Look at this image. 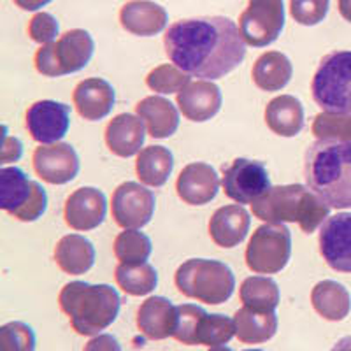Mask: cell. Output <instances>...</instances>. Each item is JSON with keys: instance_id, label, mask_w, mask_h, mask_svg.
<instances>
[{"instance_id": "obj_1", "label": "cell", "mask_w": 351, "mask_h": 351, "mask_svg": "<svg viewBox=\"0 0 351 351\" xmlns=\"http://www.w3.org/2000/svg\"><path fill=\"white\" fill-rule=\"evenodd\" d=\"M169 60L193 77L215 81L230 74L246 56L237 25L225 16L176 21L164 36Z\"/></svg>"}, {"instance_id": "obj_2", "label": "cell", "mask_w": 351, "mask_h": 351, "mask_svg": "<svg viewBox=\"0 0 351 351\" xmlns=\"http://www.w3.org/2000/svg\"><path fill=\"white\" fill-rule=\"evenodd\" d=\"M307 188L330 209H351V141L318 139L306 152Z\"/></svg>"}, {"instance_id": "obj_3", "label": "cell", "mask_w": 351, "mask_h": 351, "mask_svg": "<svg viewBox=\"0 0 351 351\" xmlns=\"http://www.w3.org/2000/svg\"><path fill=\"white\" fill-rule=\"evenodd\" d=\"M60 309L80 335H99L118 318L121 299L109 285L72 281L58 295Z\"/></svg>"}, {"instance_id": "obj_4", "label": "cell", "mask_w": 351, "mask_h": 351, "mask_svg": "<svg viewBox=\"0 0 351 351\" xmlns=\"http://www.w3.org/2000/svg\"><path fill=\"white\" fill-rule=\"evenodd\" d=\"M253 215L265 223H299L304 234H313L328 218L330 208L304 184L271 186L252 204Z\"/></svg>"}, {"instance_id": "obj_5", "label": "cell", "mask_w": 351, "mask_h": 351, "mask_svg": "<svg viewBox=\"0 0 351 351\" xmlns=\"http://www.w3.org/2000/svg\"><path fill=\"white\" fill-rule=\"evenodd\" d=\"M174 281L184 297L211 306L227 302L236 288V278L227 263L209 258H190L181 263Z\"/></svg>"}, {"instance_id": "obj_6", "label": "cell", "mask_w": 351, "mask_h": 351, "mask_svg": "<svg viewBox=\"0 0 351 351\" xmlns=\"http://www.w3.org/2000/svg\"><path fill=\"white\" fill-rule=\"evenodd\" d=\"M313 99L328 114H351V51H332L319 62L311 83Z\"/></svg>"}, {"instance_id": "obj_7", "label": "cell", "mask_w": 351, "mask_h": 351, "mask_svg": "<svg viewBox=\"0 0 351 351\" xmlns=\"http://www.w3.org/2000/svg\"><path fill=\"white\" fill-rule=\"evenodd\" d=\"M95 43L90 32L83 28L69 30L56 43L44 44L37 49L34 64L39 74L46 77H60L80 72L90 64Z\"/></svg>"}, {"instance_id": "obj_8", "label": "cell", "mask_w": 351, "mask_h": 351, "mask_svg": "<svg viewBox=\"0 0 351 351\" xmlns=\"http://www.w3.org/2000/svg\"><path fill=\"white\" fill-rule=\"evenodd\" d=\"M0 208L20 221H36L48 209L46 190L28 180L21 169L2 167L0 171Z\"/></svg>"}, {"instance_id": "obj_9", "label": "cell", "mask_w": 351, "mask_h": 351, "mask_svg": "<svg viewBox=\"0 0 351 351\" xmlns=\"http://www.w3.org/2000/svg\"><path fill=\"white\" fill-rule=\"evenodd\" d=\"M236 335L234 319L225 315H208L195 304L178 306V322H176L174 337L188 346H221Z\"/></svg>"}, {"instance_id": "obj_10", "label": "cell", "mask_w": 351, "mask_h": 351, "mask_svg": "<svg viewBox=\"0 0 351 351\" xmlns=\"http://www.w3.org/2000/svg\"><path fill=\"white\" fill-rule=\"evenodd\" d=\"M291 234L285 223H265L253 232L246 247V265L256 274H276L288 265Z\"/></svg>"}, {"instance_id": "obj_11", "label": "cell", "mask_w": 351, "mask_h": 351, "mask_svg": "<svg viewBox=\"0 0 351 351\" xmlns=\"http://www.w3.org/2000/svg\"><path fill=\"white\" fill-rule=\"evenodd\" d=\"M285 28L283 0H250L239 18L244 43L253 48H265L281 36Z\"/></svg>"}, {"instance_id": "obj_12", "label": "cell", "mask_w": 351, "mask_h": 351, "mask_svg": "<svg viewBox=\"0 0 351 351\" xmlns=\"http://www.w3.org/2000/svg\"><path fill=\"white\" fill-rule=\"evenodd\" d=\"M221 186L228 199L237 204H253L271 190L269 172L262 162L236 158L223 169Z\"/></svg>"}, {"instance_id": "obj_13", "label": "cell", "mask_w": 351, "mask_h": 351, "mask_svg": "<svg viewBox=\"0 0 351 351\" xmlns=\"http://www.w3.org/2000/svg\"><path fill=\"white\" fill-rule=\"evenodd\" d=\"M155 193L143 184L127 181L112 193V218L121 228H143L155 215Z\"/></svg>"}, {"instance_id": "obj_14", "label": "cell", "mask_w": 351, "mask_h": 351, "mask_svg": "<svg viewBox=\"0 0 351 351\" xmlns=\"http://www.w3.org/2000/svg\"><path fill=\"white\" fill-rule=\"evenodd\" d=\"M319 253L330 269L351 274V213H337L319 227Z\"/></svg>"}, {"instance_id": "obj_15", "label": "cell", "mask_w": 351, "mask_h": 351, "mask_svg": "<svg viewBox=\"0 0 351 351\" xmlns=\"http://www.w3.org/2000/svg\"><path fill=\"white\" fill-rule=\"evenodd\" d=\"M71 127V108L56 100H39L27 111L28 134L39 144L60 143Z\"/></svg>"}, {"instance_id": "obj_16", "label": "cell", "mask_w": 351, "mask_h": 351, "mask_svg": "<svg viewBox=\"0 0 351 351\" xmlns=\"http://www.w3.org/2000/svg\"><path fill=\"white\" fill-rule=\"evenodd\" d=\"M32 162L37 176L49 184L71 183L80 172V156L67 143L40 144Z\"/></svg>"}, {"instance_id": "obj_17", "label": "cell", "mask_w": 351, "mask_h": 351, "mask_svg": "<svg viewBox=\"0 0 351 351\" xmlns=\"http://www.w3.org/2000/svg\"><path fill=\"white\" fill-rule=\"evenodd\" d=\"M108 213V200L99 188L83 186L65 200V223L74 230L88 232L102 225Z\"/></svg>"}, {"instance_id": "obj_18", "label": "cell", "mask_w": 351, "mask_h": 351, "mask_svg": "<svg viewBox=\"0 0 351 351\" xmlns=\"http://www.w3.org/2000/svg\"><path fill=\"white\" fill-rule=\"evenodd\" d=\"M176 102H178L180 111L183 112L186 120L202 123V121L211 120L218 114L223 97H221V90H219L218 84L208 80H200L186 84L178 93Z\"/></svg>"}, {"instance_id": "obj_19", "label": "cell", "mask_w": 351, "mask_h": 351, "mask_svg": "<svg viewBox=\"0 0 351 351\" xmlns=\"http://www.w3.org/2000/svg\"><path fill=\"white\" fill-rule=\"evenodd\" d=\"M219 190V178L215 169L204 162L188 164L176 181V192L184 204L204 206L216 199Z\"/></svg>"}, {"instance_id": "obj_20", "label": "cell", "mask_w": 351, "mask_h": 351, "mask_svg": "<svg viewBox=\"0 0 351 351\" xmlns=\"http://www.w3.org/2000/svg\"><path fill=\"white\" fill-rule=\"evenodd\" d=\"M74 106L81 118L88 121L104 120L114 108V88L102 77H88L74 90Z\"/></svg>"}, {"instance_id": "obj_21", "label": "cell", "mask_w": 351, "mask_h": 351, "mask_svg": "<svg viewBox=\"0 0 351 351\" xmlns=\"http://www.w3.org/2000/svg\"><path fill=\"white\" fill-rule=\"evenodd\" d=\"M121 27L132 36L152 37L164 32L169 23L167 11L152 0H130L120 11Z\"/></svg>"}, {"instance_id": "obj_22", "label": "cell", "mask_w": 351, "mask_h": 351, "mask_svg": "<svg viewBox=\"0 0 351 351\" xmlns=\"http://www.w3.org/2000/svg\"><path fill=\"white\" fill-rule=\"evenodd\" d=\"M178 322V306L165 297H149L137 311V327L148 339L162 341L172 337Z\"/></svg>"}, {"instance_id": "obj_23", "label": "cell", "mask_w": 351, "mask_h": 351, "mask_svg": "<svg viewBox=\"0 0 351 351\" xmlns=\"http://www.w3.org/2000/svg\"><path fill=\"white\" fill-rule=\"evenodd\" d=\"M146 139V128L144 121L136 114L114 116L106 127V144L116 156L128 158V156L139 155L143 152V144Z\"/></svg>"}, {"instance_id": "obj_24", "label": "cell", "mask_w": 351, "mask_h": 351, "mask_svg": "<svg viewBox=\"0 0 351 351\" xmlns=\"http://www.w3.org/2000/svg\"><path fill=\"white\" fill-rule=\"evenodd\" d=\"M252 218L243 206H223L209 219V236L219 247H236L246 239Z\"/></svg>"}, {"instance_id": "obj_25", "label": "cell", "mask_w": 351, "mask_h": 351, "mask_svg": "<svg viewBox=\"0 0 351 351\" xmlns=\"http://www.w3.org/2000/svg\"><path fill=\"white\" fill-rule=\"evenodd\" d=\"M136 112L153 139H167L180 127V111L164 97H146L136 106Z\"/></svg>"}, {"instance_id": "obj_26", "label": "cell", "mask_w": 351, "mask_h": 351, "mask_svg": "<svg viewBox=\"0 0 351 351\" xmlns=\"http://www.w3.org/2000/svg\"><path fill=\"white\" fill-rule=\"evenodd\" d=\"M55 262L65 274L81 276L95 263V246L80 234H69L56 244Z\"/></svg>"}, {"instance_id": "obj_27", "label": "cell", "mask_w": 351, "mask_h": 351, "mask_svg": "<svg viewBox=\"0 0 351 351\" xmlns=\"http://www.w3.org/2000/svg\"><path fill=\"white\" fill-rule=\"evenodd\" d=\"M265 123L281 137H295L304 128V108L293 95H280L265 108Z\"/></svg>"}, {"instance_id": "obj_28", "label": "cell", "mask_w": 351, "mask_h": 351, "mask_svg": "<svg viewBox=\"0 0 351 351\" xmlns=\"http://www.w3.org/2000/svg\"><path fill=\"white\" fill-rule=\"evenodd\" d=\"M252 76L253 83L263 92H280L290 83L293 67L287 55L280 51H267L256 58Z\"/></svg>"}, {"instance_id": "obj_29", "label": "cell", "mask_w": 351, "mask_h": 351, "mask_svg": "<svg viewBox=\"0 0 351 351\" xmlns=\"http://www.w3.org/2000/svg\"><path fill=\"white\" fill-rule=\"evenodd\" d=\"M237 339L244 344L267 343L278 332V315L276 313H258L250 307H241L234 315Z\"/></svg>"}, {"instance_id": "obj_30", "label": "cell", "mask_w": 351, "mask_h": 351, "mask_svg": "<svg viewBox=\"0 0 351 351\" xmlns=\"http://www.w3.org/2000/svg\"><path fill=\"white\" fill-rule=\"evenodd\" d=\"M174 169V156L165 146H148L137 155L136 172L144 184L153 188L164 186Z\"/></svg>"}, {"instance_id": "obj_31", "label": "cell", "mask_w": 351, "mask_h": 351, "mask_svg": "<svg viewBox=\"0 0 351 351\" xmlns=\"http://www.w3.org/2000/svg\"><path fill=\"white\" fill-rule=\"evenodd\" d=\"M311 304L316 313L328 322H341L351 309V299L346 288L330 280L315 285L311 291Z\"/></svg>"}, {"instance_id": "obj_32", "label": "cell", "mask_w": 351, "mask_h": 351, "mask_svg": "<svg viewBox=\"0 0 351 351\" xmlns=\"http://www.w3.org/2000/svg\"><path fill=\"white\" fill-rule=\"evenodd\" d=\"M241 302L258 313H276L280 306V288L272 278L252 276L246 278L239 290Z\"/></svg>"}, {"instance_id": "obj_33", "label": "cell", "mask_w": 351, "mask_h": 351, "mask_svg": "<svg viewBox=\"0 0 351 351\" xmlns=\"http://www.w3.org/2000/svg\"><path fill=\"white\" fill-rule=\"evenodd\" d=\"M116 283L125 293L134 297H143L152 293L158 285V274L152 263L144 262L139 265L120 263L114 271Z\"/></svg>"}, {"instance_id": "obj_34", "label": "cell", "mask_w": 351, "mask_h": 351, "mask_svg": "<svg viewBox=\"0 0 351 351\" xmlns=\"http://www.w3.org/2000/svg\"><path fill=\"white\" fill-rule=\"evenodd\" d=\"M152 239L136 228H127L114 241V256L125 265L144 263L152 255Z\"/></svg>"}, {"instance_id": "obj_35", "label": "cell", "mask_w": 351, "mask_h": 351, "mask_svg": "<svg viewBox=\"0 0 351 351\" xmlns=\"http://www.w3.org/2000/svg\"><path fill=\"white\" fill-rule=\"evenodd\" d=\"M190 74H186L184 71H181L178 65L174 64H165L155 67L146 77V84H148L149 90L156 93H165V95H171V93H180L186 84H190Z\"/></svg>"}, {"instance_id": "obj_36", "label": "cell", "mask_w": 351, "mask_h": 351, "mask_svg": "<svg viewBox=\"0 0 351 351\" xmlns=\"http://www.w3.org/2000/svg\"><path fill=\"white\" fill-rule=\"evenodd\" d=\"M0 351H36V334L23 322H9L0 328Z\"/></svg>"}, {"instance_id": "obj_37", "label": "cell", "mask_w": 351, "mask_h": 351, "mask_svg": "<svg viewBox=\"0 0 351 351\" xmlns=\"http://www.w3.org/2000/svg\"><path fill=\"white\" fill-rule=\"evenodd\" d=\"M330 0H290V14L299 25L315 27L327 18Z\"/></svg>"}, {"instance_id": "obj_38", "label": "cell", "mask_w": 351, "mask_h": 351, "mask_svg": "<svg viewBox=\"0 0 351 351\" xmlns=\"http://www.w3.org/2000/svg\"><path fill=\"white\" fill-rule=\"evenodd\" d=\"M60 32L58 21L49 12H37L28 23V36L37 44H49L56 39Z\"/></svg>"}, {"instance_id": "obj_39", "label": "cell", "mask_w": 351, "mask_h": 351, "mask_svg": "<svg viewBox=\"0 0 351 351\" xmlns=\"http://www.w3.org/2000/svg\"><path fill=\"white\" fill-rule=\"evenodd\" d=\"M83 351H121V346L114 335L99 334L92 341H88Z\"/></svg>"}, {"instance_id": "obj_40", "label": "cell", "mask_w": 351, "mask_h": 351, "mask_svg": "<svg viewBox=\"0 0 351 351\" xmlns=\"http://www.w3.org/2000/svg\"><path fill=\"white\" fill-rule=\"evenodd\" d=\"M21 153H23V144L16 137H9L4 134V144H2V164H9V162H16L20 160Z\"/></svg>"}, {"instance_id": "obj_41", "label": "cell", "mask_w": 351, "mask_h": 351, "mask_svg": "<svg viewBox=\"0 0 351 351\" xmlns=\"http://www.w3.org/2000/svg\"><path fill=\"white\" fill-rule=\"evenodd\" d=\"M23 11H39L44 5H48L53 0H12Z\"/></svg>"}, {"instance_id": "obj_42", "label": "cell", "mask_w": 351, "mask_h": 351, "mask_svg": "<svg viewBox=\"0 0 351 351\" xmlns=\"http://www.w3.org/2000/svg\"><path fill=\"white\" fill-rule=\"evenodd\" d=\"M330 351H351V335H346L334 344Z\"/></svg>"}, {"instance_id": "obj_43", "label": "cell", "mask_w": 351, "mask_h": 351, "mask_svg": "<svg viewBox=\"0 0 351 351\" xmlns=\"http://www.w3.org/2000/svg\"><path fill=\"white\" fill-rule=\"evenodd\" d=\"M339 12L346 21H351V0H339Z\"/></svg>"}, {"instance_id": "obj_44", "label": "cell", "mask_w": 351, "mask_h": 351, "mask_svg": "<svg viewBox=\"0 0 351 351\" xmlns=\"http://www.w3.org/2000/svg\"><path fill=\"white\" fill-rule=\"evenodd\" d=\"M209 351H232V350H230V348H227V346H213Z\"/></svg>"}, {"instance_id": "obj_45", "label": "cell", "mask_w": 351, "mask_h": 351, "mask_svg": "<svg viewBox=\"0 0 351 351\" xmlns=\"http://www.w3.org/2000/svg\"><path fill=\"white\" fill-rule=\"evenodd\" d=\"M244 351H263V350H255V348H253V350H244Z\"/></svg>"}]
</instances>
